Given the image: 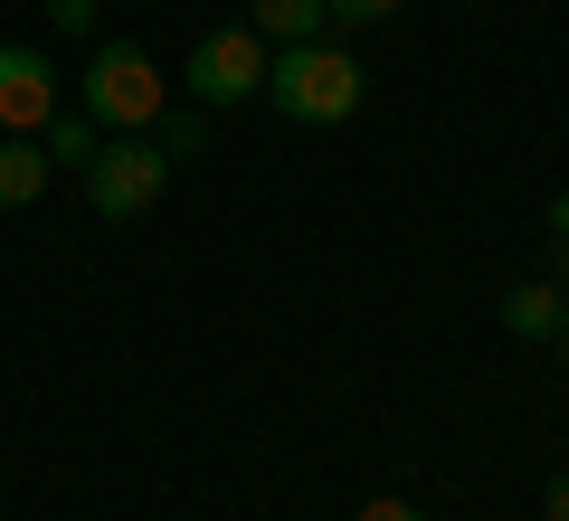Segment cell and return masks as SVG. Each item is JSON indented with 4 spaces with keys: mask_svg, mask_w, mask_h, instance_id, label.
<instances>
[{
    "mask_svg": "<svg viewBox=\"0 0 569 521\" xmlns=\"http://www.w3.org/2000/svg\"><path fill=\"white\" fill-rule=\"evenodd\" d=\"M266 104L284 123H342L361 104V58L332 39H305V48H276L266 58Z\"/></svg>",
    "mask_w": 569,
    "mask_h": 521,
    "instance_id": "6da1fadb",
    "label": "cell"
},
{
    "mask_svg": "<svg viewBox=\"0 0 569 521\" xmlns=\"http://www.w3.org/2000/svg\"><path fill=\"white\" fill-rule=\"evenodd\" d=\"M162 190H171V152H162L152 133H114L96 161H86V209H96L104 228L152 219V209H162Z\"/></svg>",
    "mask_w": 569,
    "mask_h": 521,
    "instance_id": "7a4b0ae2",
    "label": "cell"
},
{
    "mask_svg": "<svg viewBox=\"0 0 569 521\" xmlns=\"http://www.w3.org/2000/svg\"><path fill=\"white\" fill-rule=\"evenodd\" d=\"M162 104H171V77L142 58L133 39H104L96 58H86V114H96L104 133H152Z\"/></svg>",
    "mask_w": 569,
    "mask_h": 521,
    "instance_id": "3957f363",
    "label": "cell"
},
{
    "mask_svg": "<svg viewBox=\"0 0 569 521\" xmlns=\"http://www.w3.org/2000/svg\"><path fill=\"white\" fill-rule=\"evenodd\" d=\"M266 58L276 48L257 39V29H209L200 48H190V67H181V86H190V104H247V96H266Z\"/></svg>",
    "mask_w": 569,
    "mask_h": 521,
    "instance_id": "277c9868",
    "label": "cell"
},
{
    "mask_svg": "<svg viewBox=\"0 0 569 521\" xmlns=\"http://www.w3.org/2000/svg\"><path fill=\"white\" fill-rule=\"evenodd\" d=\"M58 114V67L39 48H10L0 39V133H39Z\"/></svg>",
    "mask_w": 569,
    "mask_h": 521,
    "instance_id": "5b68a950",
    "label": "cell"
},
{
    "mask_svg": "<svg viewBox=\"0 0 569 521\" xmlns=\"http://www.w3.org/2000/svg\"><path fill=\"white\" fill-rule=\"evenodd\" d=\"M560 313H569V284L560 275H522L503 294V332L512 341H550V332H560Z\"/></svg>",
    "mask_w": 569,
    "mask_h": 521,
    "instance_id": "8992f818",
    "label": "cell"
},
{
    "mask_svg": "<svg viewBox=\"0 0 569 521\" xmlns=\"http://www.w3.org/2000/svg\"><path fill=\"white\" fill-rule=\"evenodd\" d=\"M39 152H48V171H86V161L104 152V123L86 114V104H77V114H67V104H58V114L39 123Z\"/></svg>",
    "mask_w": 569,
    "mask_h": 521,
    "instance_id": "52a82bcc",
    "label": "cell"
},
{
    "mask_svg": "<svg viewBox=\"0 0 569 521\" xmlns=\"http://www.w3.org/2000/svg\"><path fill=\"white\" fill-rule=\"evenodd\" d=\"M247 29L266 48H305V39H323V0H247Z\"/></svg>",
    "mask_w": 569,
    "mask_h": 521,
    "instance_id": "ba28073f",
    "label": "cell"
},
{
    "mask_svg": "<svg viewBox=\"0 0 569 521\" xmlns=\"http://www.w3.org/2000/svg\"><path fill=\"white\" fill-rule=\"evenodd\" d=\"M48 190V152L39 133H0V209H29Z\"/></svg>",
    "mask_w": 569,
    "mask_h": 521,
    "instance_id": "9c48e42d",
    "label": "cell"
},
{
    "mask_svg": "<svg viewBox=\"0 0 569 521\" xmlns=\"http://www.w3.org/2000/svg\"><path fill=\"white\" fill-rule=\"evenodd\" d=\"M152 142H162L171 161H190V152H209V104H181V114H171V104H162V133H152Z\"/></svg>",
    "mask_w": 569,
    "mask_h": 521,
    "instance_id": "30bf717a",
    "label": "cell"
},
{
    "mask_svg": "<svg viewBox=\"0 0 569 521\" xmlns=\"http://www.w3.org/2000/svg\"><path fill=\"white\" fill-rule=\"evenodd\" d=\"M408 0H323V20L332 29H370V20H399Z\"/></svg>",
    "mask_w": 569,
    "mask_h": 521,
    "instance_id": "8fae6325",
    "label": "cell"
},
{
    "mask_svg": "<svg viewBox=\"0 0 569 521\" xmlns=\"http://www.w3.org/2000/svg\"><path fill=\"white\" fill-rule=\"evenodd\" d=\"M48 29L58 39H96V0H48Z\"/></svg>",
    "mask_w": 569,
    "mask_h": 521,
    "instance_id": "7c38bea8",
    "label": "cell"
},
{
    "mask_svg": "<svg viewBox=\"0 0 569 521\" xmlns=\"http://www.w3.org/2000/svg\"><path fill=\"white\" fill-rule=\"evenodd\" d=\"M351 521H427V512H418V502H399V493H380V502H361Z\"/></svg>",
    "mask_w": 569,
    "mask_h": 521,
    "instance_id": "4fadbf2b",
    "label": "cell"
},
{
    "mask_svg": "<svg viewBox=\"0 0 569 521\" xmlns=\"http://www.w3.org/2000/svg\"><path fill=\"white\" fill-rule=\"evenodd\" d=\"M541 521H569V464H560V474L541 483Z\"/></svg>",
    "mask_w": 569,
    "mask_h": 521,
    "instance_id": "5bb4252c",
    "label": "cell"
},
{
    "mask_svg": "<svg viewBox=\"0 0 569 521\" xmlns=\"http://www.w3.org/2000/svg\"><path fill=\"white\" fill-rule=\"evenodd\" d=\"M550 247H560V265H569V190L550 200Z\"/></svg>",
    "mask_w": 569,
    "mask_h": 521,
    "instance_id": "9a60e30c",
    "label": "cell"
},
{
    "mask_svg": "<svg viewBox=\"0 0 569 521\" xmlns=\"http://www.w3.org/2000/svg\"><path fill=\"white\" fill-rule=\"evenodd\" d=\"M550 341H560V361H569V313H560V332H550Z\"/></svg>",
    "mask_w": 569,
    "mask_h": 521,
    "instance_id": "2e32d148",
    "label": "cell"
}]
</instances>
